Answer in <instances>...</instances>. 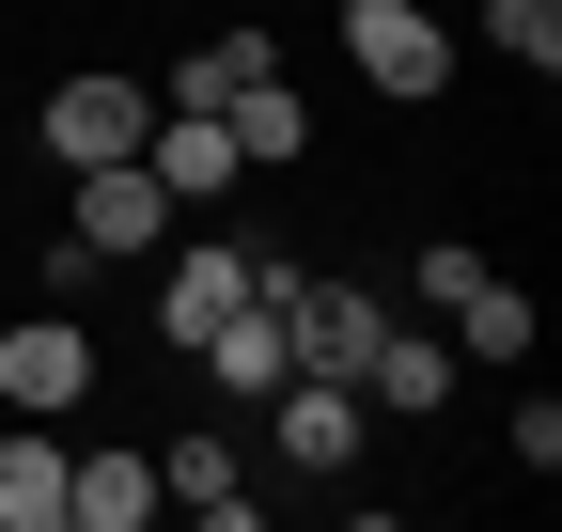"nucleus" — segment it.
Returning a JSON list of instances; mask_svg holds the SVG:
<instances>
[{"label": "nucleus", "instance_id": "39448f33", "mask_svg": "<svg viewBox=\"0 0 562 532\" xmlns=\"http://www.w3.org/2000/svg\"><path fill=\"white\" fill-rule=\"evenodd\" d=\"M266 423H281V470H297V486H344V470H360V439H375V408H360L344 376H281Z\"/></svg>", "mask_w": 562, "mask_h": 532}, {"label": "nucleus", "instance_id": "f03ea898", "mask_svg": "<svg viewBox=\"0 0 562 532\" xmlns=\"http://www.w3.org/2000/svg\"><path fill=\"white\" fill-rule=\"evenodd\" d=\"M344 63H360L391 110H438L453 95V32L422 16V0H344Z\"/></svg>", "mask_w": 562, "mask_h": 532}, {"label": "nucleus", "instance_id": "0eeeda50", "mask_svg": "<svg viewBox=\"0 0 562 532\" xmlns=\"http://www.w3.org/2000/svg\"><path fill=\"white\" fill-rule=\"evenodd\" d=\"M453 376H469V361L438 345V329H406V313H391L375 345H360V408H375V423H438V408H453Z\"/></svg>", "mask_w": 562, "mask_h": 532}, {"label": "nucleus", "instance_id": "4468645a", "mask_svg": "<svg viewBox=\"0 0 562 532\" xmlns=\"http://www.w3.org/2000/svg\"><path fill=\"white\" fill-rule=\"evenodd\" d=\"M266 63H281V32H203V47L172 63V79H157V95H172V110H220L235 79H266Z\"/></svg>", "mask_w": 562, "mask_h": 532}, {"label": "nucleus", "instance_id": "6e6552de", "mask_svg": "<svg viewBox=\"0 0 562 532\" xmlns=\"http://www.w3.org/2000/svg\"><path fill=\"white\" fill-rule=\"evenodd\" d=\"M250 266H266L250 235H203V251H172V282H157V329H172V361H188L203 329H220V313L250 298Z\"/></svg>", "mask_w": 562, "mask_h": 532}, {"label": "nucleus", "instance_id": "9b49d317", "mask_svg": "<svg viewBox=\"0 0 562 532\" xmlns=\"http://www.w3.org/2000/svg\"><path fill=\"white\" fill-rule=\"evenodd\" d=\"M220 125H235V157H250V173H297V157H313L297 63H266V79H235V95H220Z\"/></svg>", "mask_w": 562, "mask_h": 532}, {"label": "nucleus", "instance_id": "ddd939ff", "mask_svg": "<svg viewBox=\"0 0 562 532\" xmlns=\"http://www.w3.org/2000/svg\"><path fill=\"white\" fill-rule=\"evenodd\" d=\"M63 454H79L63 423H16V439H0V532H63Z\"/></svg>", "mask_w": 562, "mask_h": 532}, {"label": "nucleus", "instance_id": "2eb2a0df", "mask_svg": "<svg viewBox=\"0 0 562 532\" xmlns=\"http://www.w3.org/2000/svg\"><path fill=\"white\" fill-rule=\"evenodd\" d=\"M453 361H531V298L501 282V266H484V282L453 298Z\"/></svg>", "mask_w": 562, "mask_h": 532}, {"label": "nucleus", "instance_id": "f3484780", "mask_svg": "<svg viewBox=\"0 0 562 532\" xmlns=\"http://www.w3.org/2000/svg\"><path fill=\"white\" fill-rule=\"evenodd\" d=\"M469 282H484V251H469V235H422V251H406V298H422V313H453Z\"/></svg>", "mask_w": 562, "mask_h": 532}, {"label": "nucleus", "instance_id": "423d86ee", "mask_svg": "<svg viewBox=\"0 0 562 532\" xmlns=\"http://www.w3.org/2000/svg\"><path fill=\"white\" fill-rule=\"evenodd\" d=\"M375 329H391L375 282H313V266L281 282V345H297V376H344V391H360V345H375Z\"/></svg>", "mask_w": 562, "mask_h": 532}, {"label": "nucleus", "instance_id": "20e7f679", "mask_svg": "<svg viewBox=\"0 0 562 532\" xmlns=\"http://www.w3.org/2000/svg\"><path fill=\"white\" fill-rule=\"evenodd\" d=\"M188 204H172V188H157V157H94V173H63V235H79L94 266L110 251H157Z\"/></svg>", "mask_w": 562, "mask_h": 532}, {"label": "nucleus", "instance_id": "7ed1b4c3", "mask_svg": "<svg viewBox=\"0 0 562 532\" xmlns=\"http://www.w3.org/2000/svg\"><path fill=\"white\" fill-rule=\"evenodd\" d=\"M79 391H94V329L63 313V298H32L16 329H0V408H16V423H63Z\"/></svg>", "mask_w": 562, "mask_h": 532}, {"label": "nucleus", "instance_id": "9d476101", "mask_svg": "<svg viewBox=\"0 0 562 532\" xmlns=\"http://www.w3.org/2000/svg\"><path fill=\"white\" fill-rule=\"evenodd\" d=\"M157 517V454H63V532H140Z\"/></svg>", "mask_w": 562, "mask_h": 532}, {"label": "nucleus", "instance_id": "1a4fd4ad", "mask_svg": "<svg viewBox=\"0 0 562 532\" xmlns=\"http://www.w3.org/2000/svg\"><path fill=\"white\" fill-rule=\"evenodd\" d=\"M140 157H157L172 204H220V188L250 173V157H235V125H220V110H172V95H157V125H140Z\"/></svg>", "mask_w": 562, "mask_h": 532}, {"label": "nucleus", "instance_id": "f257e3e1", "mask_svg": "<svg viewBox=\"0 0 562 532\" xmlns=\"http://www.w3.org/2000/svg\"><path fill=\"white\" fill-rule=\"evenodd\" d=\"M140 125H157V95H140L125 63H79V79L32 110V157L47 173H94V157H140Z\"/></svg>", "mask_w": 562, "mask_h": 532}, {"label": "nucleus", "instance_id": "dca6fc26", "mask_svg": "<svg viewBox=\"0 0 562 532\" xmlns=\"http://www.w3.org/2000/svg\"><path fill=\"white\" fill-rule=\"evenodd\" d=\"M484 47L531 63V79H562V0H484Z\"/></svg>", "mask_w": 562, "mask_h": 532}, {"label": "nucleus", "instance_id": "f8f14e48", "mask_svg": "<svg viewBox=\"0 0 562 532\" xmlns=\"http://www.w3.org/2000/svg\"><path fill=\"white\" fill-rule=\"evenodd\" d=\"M157 501H188L203 532H250V517H266V501H250V470H235V439H203V423L157 454Z\"/></svg>", "mask_w": 562, "mask_h": 532}]
</instances>
